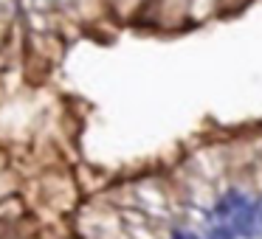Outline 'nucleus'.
Instances as JSON below:
<instances>
[{"label": "nucleus", "mask_w": 262, "mask_h": 239, "mask_svg": "<svg viewBox=\"0 0 262 239\" xmlns=\"http://www.w3.org/2000/svg\"><path fill=\"white\" fill-rule=\"evenodd\" d=\"M169 239H203V236L195 233V231H186V228H172Z\"/></svg>", "instance_id": "1"}]
</instances>
